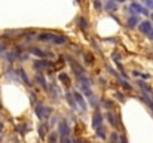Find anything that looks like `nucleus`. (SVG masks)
Wrapping results in <instances>:
<instances>
[{"mask_svg":"<svg viewBox=\"0 0 153 143\" xmlns=\"http://www.w3.org/2000/svg\"><path fill=\"white\" fill-rule=\"evenodd\" d=\"M36 113H37L39 119H48V116L52 113V109L51 107H46V106H42V104H37Z\"/></svg>","mask_w":153,"mask_h":143,"instance_id":"1","label":"nucleus"},{"mask_svg":"<svg viewBox=\"0 0 153 143\" xmlns=\"http://www.w3.org/2000/svg\"><path fill=\"white\" fill-rule=\"evenodd\" d=\"M101 122H102V115L100 110H95L94 112V121H92V125H94V128L95 130H98L100 127H101Z\"/></svg>","mask_w":153,"mask_h":143,"instance_id":"2","label":"nucleus"},{"mask_svg":"<svg viewBox=\"0 0 153 143\" xmlns=\"http://www.w3.org/2000/svg\"><path fill=\"white\" fill-rule=\"evenodd\" d=\"M73 97H74L76 103H77V104H79V106H80L83 110H86V107H88V106H86V101H85L83 95L80 94V93H77V91H74V93H73Z\"/></svg>","mask_w":153,"mask_h":143,"instance_id":"3","label":"nucleus"},{"mask_svg":"<svg viewBox=\"0 0 153 143\" xmlns=\"http://www.w3.org/2000/svg\"><path fill=\"white\" fill-rule=\"evenodd\" d=\"M59 133L62 137H68V134H70V127H68L67 121H64V119L59 122Z\"/></svg>","mask_w":153,"mask_h":143,"instance_id":"4","label":"nucleus"},{"mask_svg":"<svg viewBox=\"0 0 153 143\" xmlns=\"http://www.w3.org/2000/svg\"><path fill=\"white\" fill-rule=\"evenodd\" d=\"M71 69L76 72L77 78H79V76H83V72H85V70H83V67H82V66H79L76 61H73V63H71Z\"/></svg>","mask_w":153,"mask_h":143,"instance_id":"5","label":"nucleus"},{"mask_svg":"<svg viewBox=\"0 0 153 143\" xmlns=\"http://www.w3.org/2000/svg\"><path fill=\"white\" fill-rule=\"evenodd\" d=\"M39 40H43V42H48V40H51V42H53V40H55V34L43 33V34H40V36H39Z\"/></svg>","mask_w":153,"mask_h":143,"instance_id":"6","label":"nucleus"},{"mask_svg":"<svg viewBox=\"0 0 153 143\" xmlns=\"http://www.w3.org/2000/svg\"><path fill=\"white\" fill-rule=\"evenodd\" d=\"M36 81H37V84H40V87L43 88V90H48V87H46V81H45V78H43V75H37L36 76Z\"/></svg>","mask_w":153,"mask_h":143,"instance_id":"7","label":"nucleus"},{"mask_svg":"<svg viewBox=\"0 0 153 143\" xmlns=\"http://www.w3.org/2000/svg\"><path fill=\"white\" fill-rule=\"evenodd\" d=\"M107 121L111 124V127H114V128L117 127V122H116V118H114V115H113V113H110V112L107 113Z\"/></svg>","mask_w":153,"mask_h":143,"instance_id":"8","label":"nucleus"},{"mask_svg":"<svg viewBox=\"0 0 153 143\" xmlns=\"http://www.w3.org/2000/svg\"><path fill=\"white\" fill-rule=\"evenodd\" d=\"M67 101H68V104H70L73 109H76V101H74V97H73V94L67 93Z\"/></svg>","mask_w":153,"mask_h":143,"instance_id":"9","label":"nucleus"},{"mask_svg":"<svg viewBox=\"0 0 153 143\" xmlns=\"http://www.w3.org/2000/svg\"><path fill=\"white\" fill-rule=\"evenodd\" d=\"M18 73H19V76L22 78V81H24V84H25V85H31V84H30V81H28V78L25 76V73H24V70H22V69H19V70H18Z\"/></svg>","mask_w":153,"mask_h":143,"instance_id":"10","label":"nucleus"},{"mask_svg":"<svg viewBox=\"0 0 153 143\" xmlns=\"http://www.w3.org/2000/svg\"><path fill=\"white\" fill-rule=\"evenodd\" d=\"M150 30H152L150 22H143V25H141V31H143V33H149Z\"/></svg>","mask_w":153,"mask_h":143,"instance_id":"11","label":"nucleus"},{"mask_svg":"<svg viewBox=\"0 0 153 143\" xmlns=\"http://www.w3.org/2000/svg\"><path fill=\"white\" fill-rule=\"evenodd\" d=\"M46 130H48V125H46V124H42V125L39 127V134H40V137H43V136L46 134Z\"/></svg>","mask_w":153,"mask_h":143,"instance_id":"12","label":"nucleus"},{"mask_svg":"<svg viewBox=\"0 0 153 143\" xmlns=\"http://www.w3.org/2000/svg\"><path fill=\"white\" fill-rule=\"evenodd\" d=\"M59 81L61 82H64V85H70V79H68V76L67 75H59Z\"/></svg>","mask_w":153,"mask_h":143,"instance_id":"13","label":"nucleus"},{"mask_svg":"<svg viewBox=\"0 0 153 143\" xmlns=\"http://www.w3.org/2000/svg\"><path fill=\"white\" fill-rule=\"evenodd\" d=\"M31 52H33V54H36V55H39V57H46V55H48L46 52H43V51H40V49H36V48H33V49H31Z\"/></svg>","mask_w":153,"mask_h":143,"instance_id":"14","label":"nucleus"},{"mask_svg":"<svg viewBox=\"0 0 153 143\" xmlns=\"http://www.w3.org/2000/svg\"><path fill=\"white\" fill-rule=\"evenodd\" d=\"M49 64L48 63H45V61H36L34 63V67H37V69H43V67H48Z\"/></svg>","mask_w":153,"mask_h":143,"instance_id":"15","label":"nucleus"},{"mask_svg":"<svg viewBox=\"0 0 153 143\" xmlns=\"http://www.w3.org/2000/svg\"><path fill=\"white\" fill-rule=\"evenodd\" d=\"M48 142L49 143H56V133H51V134H49Z\"/></svg>","mask_w":153,"mask_h":143,"instance_id":"16","label":"nucleus"},{"mask_svg":"<svg viewBox=\"0 0 153 143\" xmlns=\"http://www.w3.org/2000/svg\"><path fill=\"white\" fill-rule=\"evenodd\" d=\"M97 136H98L100 139H105V133H104V128H101V127H100V128L97 130Z\"/></svg>","mask_w":153,"mask_h":143,"instance_id":"17","label":"nucleus"},{"mask_svg":"<svg viewBox=\"0 0 153 143\" xmlns=\"http://www.w3.org/2000/svg\"><path fill=\"white\" fill-rule=\"evenodd\" d=\"M51 91H52V95H53V97H58V94H59V91H58V88H56L55 85H51Z\"/></svg>","mask_w":153,"mask_h":143,"instance_id":"18","label":"nucleus"},{"mask_svg":"<svg viewBox=\"0 0 153 143\" xmlns=\"http://www.w3.org/2000/svg\"><path fill=\"white\" fill-rule=\"evenodd\" d=\"M18 130H19V133H25L24 130H27V127H25V125H19V127H18Z\"/></svg>","mask_w":153,"mask_h":143,"instance_id":"19","label":"nucleus"},{"mask_svg":"<svg viewBox=\"0 0 153 143\" xmlns=\"http://www.w3.org/2000/svg\"><path fill=\"white\" fill-rule=\"evenodd\" d=\"M61 143H71V140H70L68 137H62V140H61Z\"/></svg>","mask_w":153,"mask_h":143,"instance_id":"20","label":"nucleus"},{"mask_svg":"<svg viewBox=\"0 0 153 143\" xmlns=\"http://www.w3.org/2000/svg\"><path fill=\"white\" fill-rule=\"evenodd\" d=\"M104 104L107 106V109H110V107H111V103H110L108 100H104Z\"/></svg>","mask_w":153,"mask_h":143,"instance_id":"21","label":"nucleus"},{"mask_svg":"<svg viewBox=\"0 0 153 143\" xmlns=\"http://www.w3.org/2000/svg\"><path fill=\"white\" fill-rule=\"evenodd\" d=\"M117 98H120V100H123V94H120V93H117Z\"/></svg>","mask_w":153,"mask_h":143,"instance_id":"22","label":"nucleus"},{"mask_svg":"<svg viewBox=\"0 0 153 143\" xmlns=\"http://www.w3.org/2000/svg\"><path fill=\"white\" fill-rule=\"evenodd\" d=\"M120 143H126V139L125 137H120Z\"/></svg>","mask_w":153,"mask_h":143,"instance_id":"23","label":"nucleus"},{"mask_svg":"<svg viewBox=\"0 0 153 143\" xmlns=\"http://www.w3.org/2000/svg\"><path fill=\"white\" fill-rule=\"evenodd\" d=\"M1 127H3V125H1V122H0V131H1Z\"/></svg>","mask_w":153,"mask_h":143,"instance_id":"24","label":"nucleus"},{"mask_svg":"<svg viewBox=\"0 0 153 143\" xmlns=\"http://www.w3.org/2000/svg\"><path fill=\"white\" fill-rule=\"evenodd\" d=\"M83 143H88V142H83Z\"/></svg>","mask_w":153,"mask_h":143,"instance_id":"25","label":"nucleus"},{"mask_svg":"<svg viewBox=\"0 0 153 143\" xmlns=\"http://www.w3.org/2000/svg\"><path fill=\"white\" fill-rule=\"evenodd\" d=\"M120 1H123V0H120Z\"/></svg>","mask_w":153,"mask_h":143,"instance_id":"26","label":"nucleus"}]
</instances>
